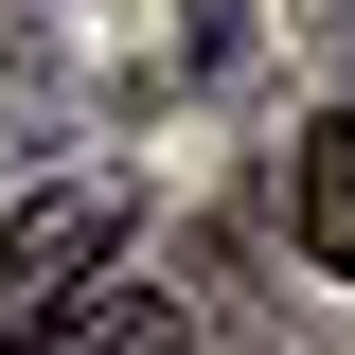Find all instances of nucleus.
Instances as JSON below:
<instances>
[{
    "label": "nucleus",
    "mask_w": 355,
    "mask_h": 355,
    "mask_svg": "<svg viewBox=\"0 0 355 355\" xmlns=\"http://www.w3.org/2000/svg\"><path fill=\"white\" fill-rule=\"evenodd\" d=\"M125 266V178H53L36 214H0V355H53Z\"/></svg>",
    "instance_id": "nucleus-1"
},
{
    "label": "nucleus",
    "mask_w": 355,
    "mask_h": 355,
    "mask_svg": "<svg viewBox=\"0 0 355 355\" xmlns=\"http://www.w3.org/2000/svg\"><path fill=\"white\" fill-rule=\"evenodd\" d=\"M302 249L355 284V125H302Z\"/></svg>",
    "instance_id": "nucleus-2"
},
{
    "label": "nucleus",
    "mask_w": 355,
    "mask_h": 355,
    "mask_svg": "<svg viewBox=\"0 0 355 355\" xmlns=\"http://www.w3.org/2000/svg\"><path fill=\"white\" fill-rule=\"evenodd\" d=\"M178 338H196V320H178V284H107L53 355H178Z\"/></svg>",
    "instance_id": "nucleus-3"
}]
</instances>
